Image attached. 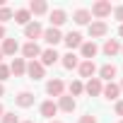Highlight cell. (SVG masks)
<instances>
[{"label": "cell", "instance_id": "11", "mask_svg": "<svg viewBox=\"0 0 123 123\" xmlns=\"http://www.w3.org/2000/svg\"><path fill=\"white\" fill-rule=\"evenodd\" d=\"M22 53H24V58H31V60H36V55H41V48L36 46V41H29V43H24Z\"/></svg>", "mask_w": 123, "mask_h": 123}, {"label": "cell", "instance_id": "9", "mask_svg": "<svg viewBox=\"0 0 123 123\" xmlns=\"http://www.w3.org/2000/svg\"><path fill=\"white\" fill-rule=\"evenodd\" d=\"M3 55H15L17 51H19V43L15 41V39H3Z\"/></svg>", "mask_w": 123, "mask_h": 123}, {"label": "cell", "instance_id": "1", "mask_svg": "<svg viewBox=\"0 0 123 123\" xmlns=\"http://www.w3.org/2000/svg\"><path fill=\"white\" fill-rule=\"evenodd\" d=\"M111 10H113V7H111L109 0H99V3H94V5H92V12H89V15H94V17L101 22L104 17H109V15H111Z\"/></svg>", "mask_w": 123, "mask_h": 123}, {"label": "cell", "instance_id": "22", "mask_svg": "<svg viewBox=\"0 0 123 123\" xmlns=\"http://www.w3.org/2000/svg\"><path fill=\"white\" fill-rule=\"evenodd\" d=\"M58 99H60V101H58V109H63V111H68V113L75 109V99H73V97H65V94H63V97H58Z\"/></svg>", "mask_w": 123, "mask_h": 123}, {"label": "cell", "instance_id": "19", "mask_svg": "<svg viewBox=\"0 0 123 123\" xmlns=\"http://www.w3.org/2000/svg\"><path fill=\"white\" fill-rule=\"evenodd\" d=\"M99 75H101L99 80H109V82H111V80L116 77V65H101V68H99Z\"/></svg>", "mask_w": 123, "mask_h": 123}, {"label": "cell", "instance_id": "13", "mask_svg": "<svg viewBox=\"0 0 123 123\" xmlns=\"http://www.w3.org/2000/svg\"><path fill=\"white\" fill-rule=\"evenodd\" d=\"M10 73H12L15 77H19V75H24V73H27V63H24V58H15V60H12Z\"/></svg>", "mask_w": 123, "mask_h": 123}, {"label": "cell", "instance_id": "29", "mask_svg": "<svg viewBox=\"0 0 123 123\" xmlns=\"http://www.w3.org/2000/svg\"><path fill=\"white\" fill-rule=\"evenodd\" d=\"M7 77H10V65H3V63H0V82L7 80Z\"/></svg>", "mask_w": 123, "mask_h": 123}, {"label": "cell", "instance_id": "32", "mask_svg": "<svg viewBox=\"0 0 123 123\" xmlns=\"http://www.w3.org/2000/svg\"><path fill=\"white\" fill-rule=\"evenodd\" d=\"M116 113H118V116H123V99H121V101H116Z\"/></svg>", "mask_w": 123, "mask_h": 123}, {"label": "cell", "instance_id": "15", "mask_svg": "<svg viewBox=\"0 0 123 123\" xmlns=\"http://www.w3.org/2000/svg\"><path fill=\"white\" fill-rule=\"evenodd\" d=\"M55 113H58V104L55 101H43L41 104V116L43 118H53Z\"/></svg>", "mask_w": 123, "mask_h": 123}, {"label": "cell", "instance_id": "24", "mask_svg": "<svg viewBox=\"0 0 123 123\" xmlns=\"http://www.w3.org/2000/svg\"><path fill=\"white\" fill-rule=\"evenodd\" d=\"M29 17H31V12H29V10H17L12 19H15L17 24H24V27H27V24H29Z\"/></svg>", "mask_w": 123, "mask_h": 123}, {"label": "cell", "instance_id": "21", "mask_svg": "<svg viewBox=\"0 0 123 123\" xmlns=\"http://www.w3.org/2000/svg\"><path fill=\"white\" fill-rule=\"evenodd\" d=\"M48 10V5L43 3V0H31L29 3V12H34V15H43Z\"/></svg>", "mask_w": 123, "mask_h": 123}, {"label": "cell", "instance_id": "38", "mask_svg": "<svg viewBox=\"0 0 123 123\" xmlns=\"http://www.w3.org/2000/svg\"><path fill=\"white\" fill-rule=\"evenodd\" d=\"M118 87H121V89H123V82H121V85H118Z\"/></svg>", "mask_w": 123, "mask_h": 123}, {"label": "cell", "instance_id": "16", "mask_svg": "<svg viewBox=\"0 0 123 123\" xmlns=\"http://www.w3.org/2000/svg\"><path fill=\"white\" fill-rule=\"evenodd\" d=\"M101 94H104L106 99H118V94H121V87H118L116 82H109V85L101 89Z\"/></svg>", "mask_w": 123, "mask_h": 123}, {"label": "cell", "instance_id": "40", "mask_svg": "<svg viewBox=\"0 0 123 123\" xmlns=\"http://www.w3.org/2000/svg\"><path fill=\"white\" fill-rule=\"evenodd\" d=\"M0 58H3V51H0Z\"/></svg>", "mask_w": 123, "mask_h": 123}, {"label": "cell", "instance_id": "18", "mask_svg": "<svg viewBox=\"0 0 123 123\" xmlns=\"http://www.w3.org/2000/svg\"><path fill=\"white\" fill-rule=\"evenodd\" d=\"M17 104H19L22 109H29V106L34 104V94H31V92H19V94H17Z\"/></svg>", "mask_w": 123, "mask_h": 123}, {"label": "cell", "instance_id": "2", "mask_svg": "<svg viewBox=\"0 0 123 123\" xmlns=\"http://www.w3.org/2000/svg\"><path fill=\"white\" fill-rule=\"evenodd\" d=\"M63 89H65V85H63V80H58V77L48 80V85H46V92L51 97H63Z\"/></svg>", "mask_w": 123, "mask_h": 123}, {"label": "cell", "instance_id": "28", "mask_svg": "<svg viewBox=\"0 0 123 123\" xmlns=\"http://www.w3.org/2000/svg\"><path fill=\"white\" fill-rule=\"evenodd\" d=\"M0 123H19V118L15 113H3V118H0Z\"/></svg>", "mask_w": 123, "mask_h": 123}, {"label": "cell", "instance_id": "10", "mask_svg": "<svg viewBox=\"0 0 123 123\" xmlns=\"http://www.w3.org/2000/svg\"><path fill=\"white\" fill-rule=\"evenodd\" d=\"M41 34H43V31H41V24H39V22H29V24L24 27V36L31 39V41H34L36 36H41Z\"/></svg>", "mask_w": 123, "mask_h": 123}, {"label": "cell", "instance_id": "23", "mask_svg": "<svg viewBox=\"0 0 123 123\" xmlns=\"http://www.w3.org/2000/svg\"><path fill=\"white\" fill-rule=\"evenodd\" d=\"M118 51H121V43H118L116 39H109V41L104 43V53H106V55H116Z\"/></svg>", "mask_w": 123, "mask_h": 123}, {"label": "cell", "instance_id": "34", "mask_svg": "<svg viewBox=\"0 0 123 123\" xmlns=\"http://www.w3.org/2000/svg\"><path fill=\"white\" fill-rule=\"evenodd\" d=\"M5 94V87H3V82H0V97H3Z\"/></svg>", "mask_w": 123, "mask_h": 123}, {"label": "cell", "instance_id": "8", "mask_svg": "<svg viewBox=\"0 0 123 123\" xmlns=\"http://www.w3.org/2000/svg\"><path fill=\"white\" fill-rule=\"evenodd\" d=\"M43 41H46V43H51V46H55L58 41H63V36H60V31H58L55 27H51V29H46V31H43Z\"/></svg>", "mask_w": 123, "mask_h": 123}, {"label": "cell", "instance_id": "7", "mask_svg": "<svg viewBox=\"0 0 123 123\" xmlns=\"http://www.w3.org/2000/svg\"><path fill=\"white\" fill-rule=\"evenodd\" d=\"M77 68H80V75H82V77H89V80H92V75L97 73V65H94V60H82V63H80Z\"/></svg>", "mask_w": 123, "mask_h": 123}, {"label": "cell", "instance_id": "26", "mask_svg": "<svg viewBox=\"0 0 123 123\" xmlns=\"http://www.w3.org/2000/svg\"><path fill=\"white\" fill-rule=\"evenodd\" d=\"M82 89H85V87H82L80 80H73V82H70V97H73V99H75L77 94H82Z\"/></svg>", "mask_w": 123, "mask_h": 123}, {"label": "cell", "instance_id": "30", "mask_svg": "<svg viewBox=\"0 0 123 123\" xmlns=\"http://www.w3.org/2000/svg\"><path fill=\"white\" fill-rule=\"evenodd\" d=\"M113 17L123 24V5H118V7H113Z\"/></svg>", "mask_w": 123, "mask_h": 123}, {"label": "cell", "instance_id": "3", "mask_svg": "<svg viewBox=\"0 0 123 123\" xmlns=\"http://www.w3.org/2000/svg\"><path fill=\"white\" fill-rule=\"evenodd\" d=\"M101 89H104V85H101V80H99V77H92V80L85 85V92H87L89 97H97V94H101Z\"/></svg>", "mask_w": 123, "mask_h": 123}, {"label": "cell", "instance_id": "25", "mask_svg": "<svg viewBox=\"0 0 123 123\" xmlns=\"http://www.w3.org/2000/svg\"><path fill=\"white\" fill-rule=\"evenodd\" d=\"M73 19H75L77 24H89V19H92V15H89V10H77V12L73 15Z\"/></svg>", "mask_w": 123, "mask_h": 123}, {"label": "cell", "instance_id": "37", "mask_svg": "<svg viewBox=\"0 0 123 123\" xmlns=\"http://www.w3.org/2000/svg\"><path fill=\"white\" fill-rule=\"evenodd\" d=\"M22 123H34V121H22Z\"/></svg>", "mask_w": 123, "mask_h": 123}, {"label": "cell", "instance_id": "4", "mask_svg": "<svg viewBox=\"0 0 123 123\" xmlns=\"http://www.w3.org/2000/svg\"><path fill=\"white\" fill-rule=\"evenodd\" d=\"M27 73H29L31 80H41L43 77V65L39 63V60H31V63L27 65Z\"/></svg>", "mask_w": 123, "mask_h": 123}, {"label": "cell", "instance_id": "33", "mask_svg": "<svg viewBox=\"0 0 123 123\" xmlns=\"http://www.w3.org/2000/svg\"><path fill=\"white\" fill-rule=\"evenodd\" d=\"M0 39H5V27L0 24Z\"/></svg>", "mask_w": 123, "mask_h": 123}, {"label": "cell", "instance_id": "17", "mask_svg": "<svg viewBox=\"0 0 123 123\" xmlns=\"http://www.w3.org/2000/svg\"><path fill=\"white\" fill-rule=\"evenodd\" d=\"M65 19H68V15L63 12V10H53L51 12V27H60V24H65Z\"/></svg>", "mask_w": 123, "mask_h": 123}, {"label": "cell", "instance_id": "5", "mask_svg": "<svg viewBox=\"0 0 123 123\" xmlns=\"http://www.w3.org/2000/svg\"><path fill=\"white\" fill-rule=\"evenodd\" d=\"M106 29H109V27H106V22H99V19H97V22H92V24H89V36H92V39H99V36H104V34H106Z\"/></svg>", "mask_w": 123, "mask_h": 123}, {"label": "cell", "instance_id": "12", "mask_svg": "<svg viewBox=\"0 0 123 123\" xmlns=\"http://www.w3.org/2000/svg\"><path fill=\"white\" fill-rule=\"evenodd\" d=\"M58 58H60V55L55 53V48H46V51L41 53V65H43V68H46V65H53Z\"/></svg>", "mask_w": 123, "mask_h": 123}, {"label": "cell", "instance_id": "39", "mask_svg": "<svg viewBox=\"0 0 123 123\" xmlns=\"http://www.w3.org/2000/svg\"><path fill=\"white\" fill-rule=\"evenodd\" d=\"M51 123H60V121H51Z\"/></svg>", "mask_w": 123, "mask_h": 123}, {"label": "cell", "instance_id": "41", "mask_svg": "<svg viewBox=\"0 0 123 123\" xmlns=\"http://www.w3.org/2000/svg\"><path fill=\"white\" fill-rule=\"evenodd\" d=\"M121 123H123V121H121Z\"/></svg>", "mask_w": 123, "mask_h": 123}, {"label": "cell", "instance_id": "14", "mask_svg": "<svg viewBox=\"0 0 123 123\" xmlns=\"http://www.w3.org/2000/svg\"><path fill=\"white\" fill-rule=\"evenodd\" d=\"M80 48H82V55H85V60H92V58L97 55V51H99L94 41H85V43H82Z\"/></svg>", "mask_w": 123, "mask_h": 123}, {"label": "cell", "instance_id": "31", "mask_svg": "<svg viewBox=\"0 0 123 123\" xmlns=\"http://www.w3.org/2000/svg\"><path fill=\"white\" fill-rule=\"evenodd\" d=\"M77 123H97V118L92 116V113H85V116H80V121Z\"/></svg>", "mask_w": 123, "mask_h": 123}, {"label": "cell", "instance_id": "27", "mask_svg": "<svg viewBox=\"0 0 123 123\" xmlns=\"http://www.w3.org/2000/svg\"><path fill=\"white\" fill-rule=\"evenodd\" d=\"M12 17H15V12H12L10 7H5V5L0 7V24H3V22H10Z\"/></svg>", "mask_w": 123, "mask_h": 123}, {"label": "cell", "instance_id": "6", "mask_svg": "<svg viewBox=\"0 0 123 123\" xmlns=\"http://www.w3.org/2000/svg\"><path fill=\"white\" fill-rule=\"evenodd\" d=\"M63 41H65V46H68L70 51L82 46V36H80L77 31H70V34H65V36H63Z\"/></svg>", "mask_w": 123, "mask_h": 123}, {"label": "cell", "instance_id": "36", "mask_svg": "<svg viewBox=\"0 0 123 123\" xmlns=\"http://www.w3.org/2000/svg\"><path fill=\"white\" fill-rule=\"evenodd\" d=\"M118 34H121V36H123V24H121V29H118Z\"/></svg>", "mask_w": 123, "mask_h": 123}, {"label": "cell", "instance_id": "35", "mask_svg": "<svg viewBox=\"0 0 123 123\" xmlns=\"http://www.w3.org/2000/svg\"><path fill=\"white\" fill-rule=\"evenodd\" d=\"M3 113H5V111H3V104H0V118H3Z\"/></svg>", "mask_w": 123, "mask_h": 123}, {"label": "cell", "instance_id": "20", "mask_svg": "<svg viewBox=\"0 0 123 123\" xmlns=\"http://www.w3.org/2000/svg\"><path fill=\"white\" fill-rule=\"evenodd\" d=\"M77 65H80V60H77V55H75L73 51L63 55V68H68V70H73V68H77Z\"/></svg>", "mask_w": 123, "mask_h": 123}]
</instances>
